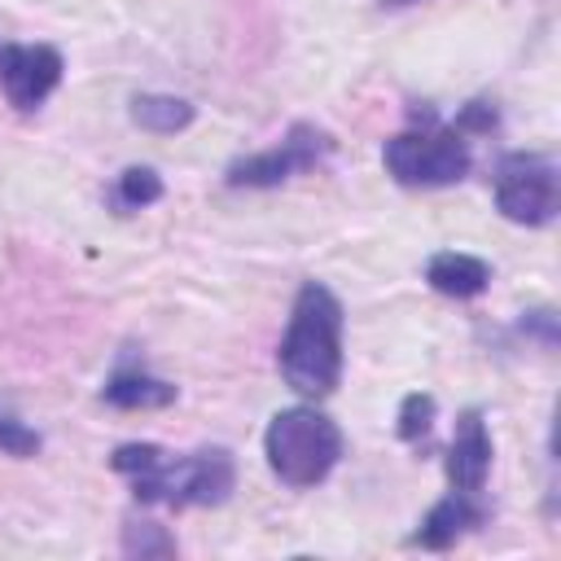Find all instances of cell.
<instances>
[{
    "label": "cell",
    "instance_id": "obj_1",
    "mask_svg": "<svg viewBox=\"0 0 561 561\" xmlns=\"http://www.w3.org/2000/svg\"><path fill=\"white\" fill-rule=\"evenodd\" d=\"M280 377L307 399H324L342 377V302L329 285L307 280L294 298L289 329L276 351Z\"/></svg>",
    "mask_w": 561,
    "mask_h": 561
},
{
    "label": "cell",
    "instance_id": "obj_2",
    "mask_svg": "<svg viewBox=\"0 0 561 561\" xmlns=\"http://www.w3.org/2000/svg\"><path fill=\"white\" fill-rule=\"evenodd\" d=\"M263 456L285 486H316L342 456V430L316 408H280L263 430Z\"/></svg>",
    "mask_w": 561,
    "mask_h": 561
},
{
    "label": "cell",
    "instance_id": "obj_3",
    "mask_svg": "<svg viewBox=\"0 0 561 561\" xmlns=\"http://www.w3.org/2000/svg\"><path fill=\"white\" fill-rule=\"evenodd\" d=\"M237 482V465L228 447H202L193 456H162L153 469L131 478V495L140 504H224Z\"/></svg>",
    "mask_w": 561,
    "mask_h": 561
},
{
    "label": "cell",
    "instance_id": "obj_4",
    "mask_svg": "<svg viewBox=\"0 0 561 561\" xmlns=\"http://www.w3.org/2000/svg\"><path fill=\"white\" fill-rule=\"evenodd\" d=\"M421 127L386 140V171L408 188H443L469 175V145L456 127H434V114H416Z\"/></svg>",
    "mask_w": 561,
    "mask_h": 561
},
{
    "label": "cell",
    "instance_id": "obj_5",
    "mask_svg": "<svg viewBox=\"0 0 561 561\" xmlns=\"http://www.w3.org/2000/svg\"><path fill=\"white\" fill-rule=\"evenodd\" d=\"M329 149H333L329 131H320L316 123H294L280 145L250 153V158H237L224 171V184L228 188H276L285 180H294L298 171H311Z\"/></svg>",
    "mask_w": 561,
    "mask_h": 561
},
{
    "label": "cell",
    "instance_id": "obj_6",
    "mask_svg": "<svg viewBox=\"0 0 561 561\" xmlns=\"http://www.w3.org/2000/svg\"><path fill=\"white\" fill-rule=\"evenodd\" d=\"M495 206L513 224H548L557 215V167L539 153H508L495 171Z\"/></svg>",
    "mask_w": 561,
    "mask_h": 561
},
{
    "label": "cell",
    "instance_id": "obj_7",
    "mask_svg": "<svg viewBox=\"0 0 561 561\" xmlns=\"http://www.w3.org/2000/svg\"><path fill=\"white\" fill-rule=\"evenodd\" d=\"M0 83L18 110H35L61 83V53L48 44H9L0 61Z\"/></svg>",
    "mask_w": 561,
    "mask_h": 561
},
{
    "label": "cell",
    "instance_id": "obj_8",
    "mask_svg": "<svg viewBox=\"0 0 561 561\" xmlns=\"http://www.w3.org/2000/svg\"><path fill=\"white\" fill-rule=\"evenodd\" d=\"M486 473H491V434H486L482 412L465 408L456 416V434H451V447H447V482H451V491L482 495Z\"/></svg>",
    "mask_w": 561,
    "mask_h": 561
},
{
    "label": "cell",
    "instance_id": "obj_9",
    "mask_svg": "<svg viewBox=\"0 0 561 561\" xmlns=\"http://www.w3.org/2000/svg\"><path fill=\"white\" fill-rule=\"evenodd\" d=\"M486 522V508L478 504V495H465V491H451V495H443L425 517H421V526H416V535H412V543H421V548H434V552H443V548H451L465 530H473V526H482Z\"/></svg>",
    "mask_w": 561,
    "mask_h": 561
},
{
    "label": "cell",
    "instance_id": "obj_10",
    "mask_svg": "<svg viewBox=\"0 0 561 561\" xmlns=\"http://www.w3.org/2000/svg\"><path fill=\"white\" fill-rule=\"evenodd\" d=\"M425 280H430L434 294H447V298H478V294L491 285V267H486L478 254L438 250V254L425 263Z\"/></svg>",
    "mask_w": 561,
    "mask_h": 561
},
{
    "label": "cell",
    "instance_id": "obj_11",
    "mask_svg": "<svg viewBox=\"0 0 561 561\" xmlns=\"http://www.w3.org/2000/svg\"><path fill=\"white\" fill-rule=\"evenodd\" d=\"M175 394L180 390L171 381H162V377H153L145 368H118L101 386V399L110 408H127V412H136V408H167V403H175Z\"/></svg>",
    "mask_w": 561,
    "mask_h": 561
},
{
    "label": "cell",
    "instance_id": "obj_12",
    "mask_svg": "<svg viewBox=\"0 0 561 561\" xmlns=\"http://www.w3.org/2000/svg\"><path fill=\"white\" fill-rule=\"evenodd\" d=\"M193 105L184 96H171V92H140L131 96V123L153 131V136H175L193 123Z\"/></svg>",
    "mask_w": 561,
    "mask_h": 561
},
{
    "label": "cell",
    "instance_id": "obj_13",
    "mask_svg": "<svg viewBox=\"0 0 561 561\" xmlns=\"http://www.w3.org/2000/svg\"><path fill=\"white\" fill-rule=\"evenodd\" d=\"M162 197V175L153 167H127L114 184V206L123 210H145Z\"/></svg>",
    "mask_w": 561,
    "mask_h": 561
},
{
    "label": "cell",
    "instance_id": "obj_14",
    "mask_svg": "<svg viewBox=\"0 0 561 561\" xmlns=\"http://www.w3.org/2000/svg\"><path fill=\"white\" fill-rule=\"evenodd\" d=\"M123 552H127V557H140V561H145V557H175V539H171L158 522H136V517H131V522L123 526Z\"/></svg>",
    "mask_w": 561,
    "mask_h": 561
},
{
    "label": "cell",
    "instance_id": "obj_15",
    "mask_svg": "<svg viewBox=\"0 0 561 561\" xmlns=\"http://www.w3.org/2000/svg\"><path fill=\"white\" fill-rule=\"evenodd\" d=\"M434 412H438V403H434V394H421V390H412L403 403H399V438L403 443H421L425 434H430V425H434Z\"/></svg>",
    "mask_w": 561,
    "mask_h": 561
},
{
    "label": "cell",
    "instance_id": "obj_16",
    "mask_svg": "<svg viewBox=\"0 0 561 561\" xmlns=\"http://www.w3.org/2000/svg\"><path fill=\"white\" fill-rule=\"evenodd\" d=\"M39 447H44V438H39L26 421H18L13 412H4V408H0V451H4V456H22V460H26V456H35Z\"/></svg>",
    "mask_w": 561,
    "mask_h": 561
},
{
    "label": "cell",
    "instance_id": "obj_17",
    "mask_svg": "<svg viewBox=\"0 0 561 561\" xmlns=\"http://www.w3.org/2000/svg\"><path fill=\"white\" fill-rule=\"evenodd\" d=\"M162 456H167V451H162L158 443H123V447H114L110 465H114V473H127V478H136V473L153 469Z\"/></svg>",
    "mask_w": 561,
    "mask_h": 561
},
{
    "label": "cell",
    "instance_id": "obj_18",
    "mask_svg": "<svg viewBox=\"0 0 561 561\" xmlns=\"http://www.w3.org/2000/svg\"><path fill=\"white\" fill-rule=\"evenodd\" d=\"M495 123H500V114H495V105L491 101H469V105H460V114H456V131L465 136V131H473V136H486V131H495Z\"/></svg>",
    "mask_w": 561,
    "mask_h": 561
},
{
    "label": "cell",
    "instance_id": "obj_19",
    "mask_svg": "<svg viewBox=\"0 0 561 561\" xmlns=\"http://www.w3.org/2000/svg\"><path fill=\"white\" fill-rule=\"evenodd\" d=\"M517 329H522L526 337H539L543 346H557V342H561V329H557V311H552V307H530V311H522Z\"/></svg>",
    "mask_w": 561,
    "mask_h": 561
},
{
    "label": "cell",
    "instance_id": "obj_20",
    "mask_svg": "<svg viewBox=\"0 0 561 561\" xmlns=\"http://www.w3.org/2000/svg\"><path fill=\"white\" fill-rule=\"evenodd\" d=\"M386 9H399V4H416V0H381Z\"/></svg>",
    "mask_w": 561,
    "mask_h": 561
},
{
    "label": "cell",
    "instance_id": "obj_21",
    "mask_svg": "<svg viewBox=\"0 0 561 561\" xmlns=\"http://www.w3.org/2000/svg\"><path fill=\"white\" fill-rule=\"evenodd\" d=\"M4 48H9V44H0V61H4Z\"/></svg>",
    "mask_w": 561,
    "mask_h": 561
}]
</instances>
